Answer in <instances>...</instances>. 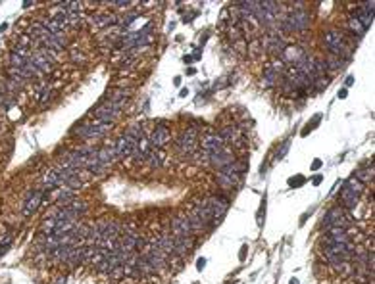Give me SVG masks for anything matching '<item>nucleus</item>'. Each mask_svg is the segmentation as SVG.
<instances>
[{"instance_id": "nucleus-1", "label": "nucleus", "mask_w": 375, "mask_h": 284, "mask_svg": "<svg viewBox=\"0 0 375 284\" xmlns=\"http://www.w3.org/2000/svg\"><path fill=\"white\" fill-rule=\"evenodd\" d=\"M112 125L114 123H106V121L95 119V121H91V123L77 127L75 134L77 136H81V138H87V140H91V138H102L106 133H110Z\"/></svg>"}, {"instance_id": "nucleus-2", "label": "nucleus", "mask_w": 375, "mask_h": 284, "mask_svg": "<svg viewBox=\"0 0 375 284\" xmlns=\"http://www.w3.org/2000/svg\"><path fill=\"white\" fill-rule=\"evenodd\" d=\"M177 152L181 154L183 158H191L194 152L198 150V133L196 129H185L177 140Z\"/></svg>"}, {"instance_id": "nucleus-3", "label": "nucleus", "mask_w": 375, "mask_h": 284, "mask_svg": "<svg viewBox=\"0 0 375 284\" xmlns=\"http://www.w3.org/2000/svg\"><path fill=\"white\" fill-rule=\"evenodd\" d=\"M281 27L287 31H306L310 27V14L304 10H297L281 21Z\"/></svg>"}, {"instance_id": "nucleus-4", "label": "nucleus", "mask_w": 375, "mask_h": 284, "mask_svg": "<svg viewBox=\"0 0 375 284\" xmlns=\"http://www.w3.org/2000/svg\"><path fill=\"white\" fill-rule=\"evenodd\" d=\"M354 225V221L348 217L345 209L341 208H331L329 211L325 213L323 217V227L329 228V227H343V228H348Z\"/></svg>"}, {"instance_id": "nucleus-5", "label": "nucleus", "mask_w": 375, "mask_h": 284, "mask_svg": "<svg viewBox=\"0 0 375 284\" xmlns=\"http://www.w3.org/2000/svg\"><path fill=\"white\" fill-rule=\"evenodd\" d=\"M95 119H98V121H106V123H114L115 119L121 115V108L119 106H115L114 102H110V100H106V102H102V104L98 106L95 110Z\"/></svg>"}, {"instance_id": "nucleus-6", "label": "nucleus", "mask_w": 375, "mask_h": 284, "mask_svg": "<svg viewBox=\"0 0 375 284\" xmlns=\"http://www.w3.org/2000/svg\"><path fill=\"white\" fill-rule=\"evenodd\" d=\"M148 142H150V146L152 148H156V150H162L163 146L168 144V142L172 140V133H170V129L165 127L163 123H160L158 127H154L152 131L148 133Z\"/></svg>"}, {"instance_id": "nucleus-7", "label": "nucleus", "mask_w": 375, "mask_h": 284, "mask_svg": "<svg viewBox=\"0 0 375 284\" xmlns=\"http://www.w3.org/2000/svg\"><path fill=\"white\" fill-rule=\"evenodd\" d=\"M206 204H208V208H210L214 225H218L221 219H223V215L227 213L229 202L225 198H221V196H210V198H206Z\"/></svg>"}, {"instance_id": "nucleus-8", "label": "nucleus", "mask_w": 375, "mask_h": 284, "mask_svg": "<svg viewBox=\"0 0 375 284\" xmlns=\"http://www.w3.org/2000/svg\"><path fill=\"white\" fill-rule=\"evenodd\" d=\"M115 144V152H117V160H125V158H131L133 152L137 150V140H133L131 136L127 134H121L117 140L114 142Z\"/></svg>"}, {"instance_id": "nucleus-9", "label": "nucleus", "mask_w": 375, "mask_h": 284, "mask_svg": "<svg viewBox=\"0 0 375 284\" xmlns=\"http://www.w3.org/2000/svg\"><path fill=\"white\" fill-rule=\"evenodd\" d=\"M198 148L204 152H208V154H216V152H220L225 148V142L221 140V136L218 133H204L200 144H198Z\"/></svg>"}, {"instance_id": "nucleus-10", "label": "nucleus", "mask_w": 375, "mask_h": 284, "mask_svg": "<svg viewBox=\"0 0 375 284\" xmlns=\"http://www.w3.org/2000/svg\"><path fill=\"white\" fill-rule=\"evenodd\" d=\"M323 242H325V244H345V242H352V238H350V232H348V228L329 227L325 230Z\"/></svg>"}, {"instance_id": "nucleus-11", "label": "nucleus", "mask_w": 375, "mask_h": 284, "mask_svg": "<svg viewBox=\"0 0 375 284\" xmlns=\"http://www.w3.org/2000/svg\"><path fill=\"white\" fill-rule=\"evenodd\" d=\"M172 234L173 236H194L191 223H189V219H187L185 213H181L179 217H175L172 221Z\"/></svg>"}, {"instance_id": "nucleus-12", "label": "nucleus", "mask_w": 375, "mask_h": 284, "mask_svg": "<svg viewBox=\"0 0 375 284\" xmlns=\"http://www.w3.org/2000/svg\"><path fill=\"white\" fill-rule=\"evenodd\" d=\"M233 161H235V154L229 148H223V150L216 152V154H210V163L220 171L225 169L227 165H231Z\"/></svg>"}, {"instance_id": "nucleus-13", "label": "nucleus", "mask_w": 375, "mask_h": 284, "mask_svg": "<svg viewBox=\"0 0 375 284\" xmlns=\"http://www.w3.org/2000/svg\"><path fill=\"white\" fill-rule=\"evenodd\" d=\"M89 25L93 31H100V29H108L112 25H117V18L114 14H95L89 19Z\"/></svg>"}, {"instance_id": "nucleus-14", "label": "nucleus", "mask_w": 375, "mask_h": 284, "mask_svg": "<svg viewBox=\"0 0 375 284\" xmlns=\"http://www.w3.org/2000/svg\"><path fill=\"white\" fill-rule=\"evenodd\" d=\"M43 198H45V192H40V190H29L27 198H25V206H23V215L25 217L33 215L38 209V206H40Z\"/></svg>"}, {"instance_id": "nucleus-15", "label": "nucleus", "mask_w": 375, "mask_h": 284, "mask_svg": "<svg viewBox=\"0 0 375 284\" xmlns=\"http://www.w3.org/2000/svg\"><path fill=\"white\" fill-rule=\"evenodd\" d=\"M29 62L37 67L40 73H48L50 67H52V62L45 56L43 50H31V54H29Z\"/></svg>"}, {"instance_id": "nucleus-16", "label": "nucleus", "mask_w": 375, "mask_h": 284, "mask_svg": "<svg viewBox=\"0 0 375 284\" xmlns=\"http://www.w3.org/2000/svg\"><path fill=\"white\" fill-rule=\"evenodd\" d=\"M279 56H281V62H283V64H293V66H297L298 62L306 56V54L302 52V48H298V46H285V50H283Z\"/></svg>"}, {"instance_id": "nucleus-17", "label": "nucleus", "mask_w": 375, "mask_h": 284, "mask_svg": "<svg viewBox=\"0 0 375 284\" xmlns=\"http://www.w3.org/2000/svg\"><path fill=\"white\" fill-rule=\"evenodd\" d=\"M220 136L225 144H235V142H239L242 138V131L237 125H227V127H223L220 131Z\"/></svg>"}, {"instance_id": "nucleus-18", "label": "nucleus", "mask_w": 375, "mask_h": 284, "mask_svg": "<svg viewBox=\"0 0 375 284\" xmlns=\"http://www.w3.org/2000/svg\"><path fill=\"white\" fill-rule=\"evenodd\" d=\"M216 182L220 184L221 188H235V186H239L240 184V175H237V173H218V177H216Z\"/></svg>"}, {"instance_id": "nucleus-19", "label": "nucleus", "mask_w": 375, "mask_h": 284, "mask_svg": "<svg viewBox=\"0 0 375 284\" xmlns=\"http://www.w3.org/2000/svg\"><path fill=\"white\" fill-rule=\"evenodd\" d=\"M43 186L45 188H60L62 186V179H60V173L58 169H48L45 175H43Z\"/></svg>"}, {"instance_id": "nucleus-20", "label": "nucleus", "mask_w": 375, "mask_h": 284, "mask_svg": "<svg viewBox=\"0 0 375 284\" xmlns=\"http://www.w3.org/2000/svg\"><path fill=\"white\" fill-rule=\"evenodd\" d=\"M185 215H187V219H189V223H191V228H192L194 234H200V232H204V230L208 228V225H206V223H204V221H202V219L192 211V208L187 209Z\"/></svg>"}, {"instance_id": "nucleus-21", "label": "nucleus", "mask_w": 375, "mask_h": 284, "mask_svg": "<svg viewBox=\"0 0 375 284\" xmlns=\"http://www.w3.org/2000/svg\"><path fill=\"white\" fill-rule=\"evenodd\" d=\"M331 269L335 271L337 275H341V276H352L354 275V263H352V259L339 261V263H335V265H331Z\"/></svg>"}, {"instance_id": "nucleus-22", "label": "nucleus", "mask_w": 375, "mask_h": 284, "mask_svg": "<svg viewBox=\"0 0 375 284\" xmlns=\"http://www.w3.org/2000/svg\"><path fill=\"white\" fill-rule=\"evenodd\" d=\"M144 161L152 167V169H156V167H162L163 163V152L162 150H156V148H152V150L148 152L146 156H144Z\"/></svg>"}, {"instance_id": "nucleus-23", "label": "nucleus", "mask_w": 375, "mask_h": 284, "mask_svg": "<svg viewBox=\"0 0 375 284\" xmlns=\"http://www.w3.org/2000/svg\"><path fill=\"white\" fill-rule=\"evenodd\" d=\"M341 198H343V204H345L346 209H356V206H358V196H356L352 190H348L346 186H343Z\"/></svg>"}, {"instance_id": "nucleus-24", "label": "nucleus", "mask_w": 375, "mask_h": 284, "mask_svg": "<svg viewBox=\"0 0 375 284\" xmlns=\"http://www.w3.org/2000/svg\"><path fill=\"white\" fill-rule=\"evenodd\" d=\"M279 81V73H275L271 67H266V71H264V77H262V86H266V88H269V86L277 85Z\"/></svg>"}, {"instance_id": "nucleus-25", "label": "nucleus", "mask_w": 375, "mask_h": 284, "mask_svg": "<svg viewBox=\"0 0 375 284\" xmlns=\"http://www.w3.org/2000/svg\"><path fill=\"white\" fill-rule=\"evenodd\" d=\"M354 18L358 19L362 25H364V29H367L369 25H371V23H373V16H371V14H367L364 8H358V12H356Z\"/></svg>"}, {"instance_id": "nucleus-26", "label": "nucleus", "mask_w": 375, "mask_h": 284, "mask_svg": "<svg viewBox=\"0 0 375 284\" xmlns=\"http://www.w3.org/2000/svg\"><path fill=\"white\" fill-rule=\"evenodd\" d=\"M345 186H346L348 190H352V192H354L356 196H360V194H362V192L365 190V184H364V182H360V180L354 179V177H352V179L346 180Z\"/></svg>"}, {"instance_id": "nucleus-27", "label": "nucleus", "mask_w": 375, "mask_h": 284, "mask_svg": "<svg viewBox=\"0 0 375 284\" xmlns=\"http://www.w3.org/2000/svg\"><path fill=\"white\" fill-rule=\"evenodd\" d=\"M246 52H248L250 56H260V54H264V48H262L260 38H252L250 42H246Z\"/></svg>"}, {"instance_id": "nucleus-28", "label": "nucleus", "mask_w": 375, "mask_h": 284, "mask_svg": "<svg viewBox=\"0 0 375 284\" xmlns=\"http://www.w3.org/2000/svg\"><path fill=\"white\" fill-rule=\"evenodd\" d=\"M354 179H358L360 182H365V180L373 179V165H367L365 169H358L354 175Z\"/></svg>"}, {"instance_id": "nucleus-29", "label": "nucleus", "mask_w": 375, "mask_h": 284, "mask_svg": "<svg viewBox=\"0 0 375 284\" xmlns=\"http://www.w3.org/2000/svg\"><path fill=\"white\" fill-rule=\"evenodd\" d=\"M341 66H343V60L341 58L333 56V54H329L325 60V67L327 69H331V71H339L341 69Z\"/></svg>"}, {"instance_id": "nucleus-30", "label": "nucleus", "mask_w": 375, "mask_h": 284, "mask_svg": "<svg viewBox=\"0 0 375 284\" xmlns=\"http://www.w3.org/2000/svg\"><path fill=\"white\" fill-rule=\"evenodd\" d=\"M348 29H350L352 33H356L358 37H362V35L365 33L364 25H362V23H360V21H358L356 18H350V19H348Z\"/></svg>"}, {"instance_id": "nucleus-31", "label": "nucleus", "mask_w": 375, "mask_h": 284, "mask_svg": "<svg viewBox=\"0 0 375 284\" xmlns=\"http://www.w3.org/2000/svg\"><path fill=\"white\" fill-rule=\"evenodd\" d=\"M110 276L112 278H115V280H121L123 278V265H117V267H114L112 271H110Z\"/></svg>"}, {"instance_id": "nucleus-32", "label": "nucleus", "mask_w": 375, "mask_h": 284, "mask_svg": "<svg viewBox=\"0 0 375 284\" xmlns=\"http://www.w3.org/2000/svg\"><path fill=\"white\" fill-rule=\"evenodd\" d=\"M50 98H52V90H50V88H43L40 94H38V100H40L43 104H47Z\"/></svg>"}, {"instance_id": "nucleus-33", "label": "nucleus", "mask_w": 375, "mask_h": 284, "mask_svg": "<svg viewBox=\"0 0 375 284\" xmlns=\"http://www.w3.org/2000/svg\"><path fill=\"white\" fill-rule=\"evenodd\" d=\"M71 60H73L75 64H85L87 58H85V54H83V52H79V50H73V52H71Z\"/></svg>"}, {"instance_id": "nucleus-34", "label": "nucleus", "mask_w": 375, "mask_h": 284, "mask_svg": "<svg viewBox=\"0 0 375 284\" xmlns=\"http://www.w3.org/2000/svg\"><path fill=\"white\" fill-rule=\"evenodd\" d=\"M297 177H298V179H290V180H288V184H290V186H302V184H304V179H302L300 175H297Z\"/></svg>"}, {"instance_id": "nucleus-35", "label": "nucleus", "mask_w": 375, "mask_h": 284, "mask_svg": "<svg viewBox=\"0 0 375 284\" xmlns=\"http://www.w3.org/2000/svg\"><path fill=\"white\" fill-rule=\"evenodd\" d=\"M288 146H290V142H285V144H283V148H281V152H277V160H281V158H283V156H285V154H287V152H288Z\"/></svg>"}, {"instance_id": "nucleus-36", "label": "nucleus", "mask_w": 375, "mask_h": 284, "mask_svg": "<svg viewBox=\"0 0 375 284\" xmlns=\"http://www.w3.org/2000/svg\"><path fill=\"white\" fill-rule=\"evenodd\" d=\"M204 265H206V259H198V261H196V267H198L200 271H202V267H204Z\"/></svg>"}, {"instance_id": "nucleus-37", "label": "nucleus", "mask_w": 375, "mask_h": 284, "mask_svg": "<svg viewBox=\"0 0 375 284\" xmlns=\"http://www.w3.org/2000/svg\"><path fill=\"white\" fill-rule=\"evenodd\" d=\"M319 167H321V161L319 160H316L314 163H312V169H319Z\"/></svg>"}, {"instance_id": "nucleus-38", "label": "nucleus", "mask_w": 375, "mask_h": 284, "mask_svg": "<svg viewBox=\"0 0 375 284\" xmlns=\"http://www.w3.org/2000/svg\"><path fill=\"white\" fill-rule=\"evenodd\" d=\"M352 83H354V77H348V79H346L345 85H346V86H352Z\"/></svg>"}, {"instance_id": "nucleus-39", "label": "nucleus", "mask_w": 375, "mask_h": 284, "mask_svg": "<svg viewBox=\"0 0 375 284\" xmlns=\"http://www.w3.org/2000/svg\"><path fill=\"white\" fill-rule=\"evenodd\" d=\"M187 94H189V90H187V88H183L181 92H179V96H187Z\"/></svg>"}, {"instance_id": "nucleus-40", "label": "nucleus", "mask_w": 375, "mask_h": 284, "mask_svg": "<svg viewBox=\"0 0 375 284\" xmlns=\"http://www.w3.org/2000/svg\"><path fill=\"white\" fill-rule=\"evenodd\" d=\"M319 182H321V177H319V175H317L316 179H314V184H319Z\"/></svg>"}, {"instance_id": "nucleus-41", "label": "nucleus", "mask_w": 375, "mask_h": 284, "mask_svg": "<svg viewBox=\"0 0 375 284\" xmlns=\"http://www.w3.org/2000/svg\"><path fill=\"white\" fill-rule=\"evenodd\" d=\"M290 284H298V280H297V278H293V280H290Z\"/></svg>"}]
</instances>
